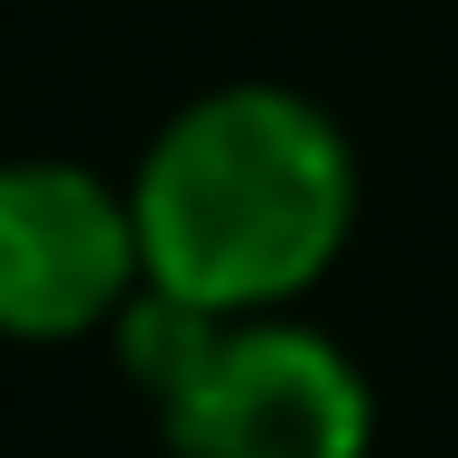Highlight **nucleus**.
I'll list each match as a JSON object with an SVG mask.
<instances>
[{
    "instance_id": "nucleus-1",
    "label": "nucleus",
    "mask_w": 458,
    "mask_h": 458,
    "mask_svg": "<svg viewBox=\"0 0 458 458\" xmlns=\"http://www.w3.org/2000/svg\"><path fill=\"white\" fill-rule=\"evenodd\" d=\"M140 281L197 309H290L356 234V150L290 85H216L131 169Z\"/></svg>"
},
{
    "instance_id": "nucleus-2",
    "label": "nucleus",
    "mask_w": 458,
    "mask_h": 458,
    "mask_svg": "<svg viewBox=\"0 0 458 458\" xmlns=\"http://www.w3.org/2000/svg\"><path fill=\"white\" fill-rule=\"evenodd\" d=\"M113 356L178 458H365L374 384L337 337L281 309H197L140 281L113 318Z\"/></svg>"
},
{
    "instance_id": "nucleus-3",
    "label": "nucleus",
    "mask_w": 458,
    "mask_h": 458,
    "mask_svg": "<svg viewBox=\"0 0 458 458\" xmlns=\"http://www.w3.org/2000/svg\"><path fill=\"white\" fill-rule=\"evenodd\" d=\"M140 290L131 187H103L75 159H0V337L66 346L122 318Z\"/></svg>"
}]
</instances>
